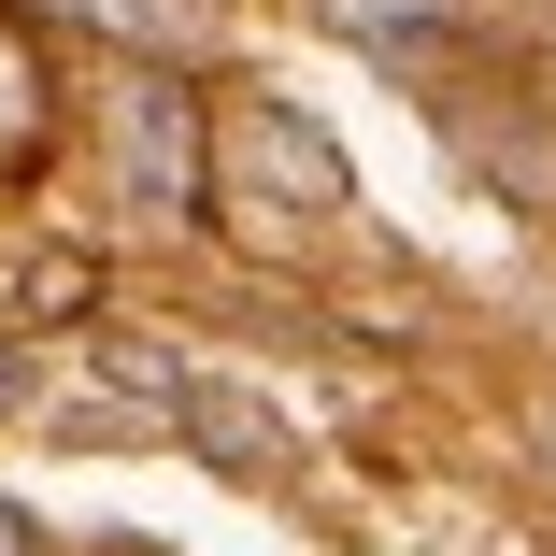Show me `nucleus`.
Masks as SVG:
<instances>
[{
    "mask_svg": "<svg viewBox=\"0 0 556 556\" xmlns=\"http://www.w3.org/2000/svg\"><path fill=\"white\" fill-rule=\"evenodd\" d=\"M0 414L86 442V457H129L186 414V357L129 343V328H29V343H0Z\"/></svg>",
    "mask_w": 556,
    "mask_h": 556,
    "instance_id": "obj_1",
    "label": "nucleus"
},
{
    "mask_svg": "<svg viewBox=\"0 0 556 556\" xmlns=\"http://www.w3.org/2000/svg\"><path fill=\"white\" fill-rule=\"evenodd\" d=\"M43 143H58V58H43L15 15H0V186H29Z\"/></svg>",
    "mask_w": 556,
    "mask_h": 556,
    "instance_id": "obj_4",
    "label": "nucleus"
},
{
    "mask_svg": "<svg viewBox=\"0 0 556 556\" xmlns=\"http://www.w3.org/2000/svg\"><path fill=\"white\" fill-rule=\"evenodd\" d=\"M0 556H43V528H29V514H15V500H0Z\"/></svg>",
    "mask_w": 556,
    "mask_h": 556,
    "instance_id": "obj_7",
    "label": "nucleus"
},
{
    "mask_svg": "<svg viewBox=\"0 0 556 556\" xmlns=\"http://www.w3.org/2000/svg\"><path fill=\"white\" fill-rule=\"evenodd\" d=\"M43 15H86V29H115V43H143V58H157V43H172V58L200 43V0H43Z\"/></svg>",
    "mask_w": 556,
    "mask_h": 556,
    "instance_id": "obj_6",
    "label": "nucleus"
},
{
    "mask_svg": "<svg viewBox=\"0 0 556 556\" xmlns=\"http://www.w3.org/2000/svg\"><path fill=\"white\" fill-rule=\"evenodd\" d=\"M200 200L229 214V229H286V243H314L328 214L357 200V172H343V143H328L300 100H229V115L200 129Z\"/></svg>",
    "mask_w": 556,
    "mask_h": 556,
    "instance_id": "obj_2",
    "label": "nucleus"
},
{
    "mask_svg": "<svg viewBox=\"0 0 556 556\" xmlns=\"http://www.w3.org/2000/svg\"><path fill=\"white\" fill-rule=\"evenodd\" d=\"M100 200L143 214V229L200 214V100H186V86L115 72V100H100Z\"/></svg>",
    "mask_w": 556,
    "mask_h": 556,
    "instance_id": "obj_3",
    "label": "nucleus"
},
{
    "mask_svg": "<svg viewBox=\"0 0 556 556\" xmlns=\"http://www.w3.org/2000/svg\"><path fill=\"white\" fill-rule=\"evenodd\" d=\"M172 428L200 442L214 471H243V485L286 457V414H271V400H243V386H214V371H186V414H172Z\"/></svg>",
    "mask_w": 556,
    "mask_h": 556,
    "instance_id": "obj_5",
    "label": "nucleus"
}]
</instances>
